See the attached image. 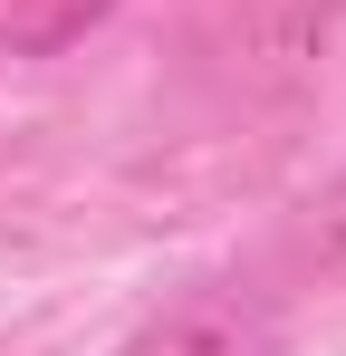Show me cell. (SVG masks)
Masks as SVG:
<instances>
[{
    "instance_id": "obj_1",
    "label": "cell",
    "mask_w": 346,
    "mask_h": 356,
    "mask_svg": "<svg viewBox=\"0 0 346 356\" xmlns=\"http://www.w3.org/2000/svg\"><path fill=\"white\" fill-rule=\"evenodd\" d=\"M279 347H288L279 289L250 270H212V280H183L164 308H145L115 356H279Z\"/></svg>"
},
{
    "instance_id": "obj_2",
    "label": "cell",
    "mask_w": 346,
    "mask_h": 356,
    "mask_svg": "<svg viewBox=\"0 0 346 356\" xmlns=\"http://www.w3.org/2000/svg\"><path fill=\"white\" fill-rule=\"evenodd\" d=\"M337 19H346V0H212L202 10V58L240 97H279L327 58Z\"/></svg>"
},
{
    "instance_id": "obj_3",
    "label": "cell",
    "mask_w": 346,
    "mask_h": 356,
    "mask_svg": "<svg viewBox=\"0 0 346 356\" xmlns=\"http://www.w3.org/2000/svg\"><path fill=\"white\" fill-rule=\"evenodd\" d=\"M106 10L115 0H10V10H0V49H10V58H58V49H77Z\"/></svg>"
},
{
    "instance_id": "obj_4",
    "label": "cell",
    "mask_w": 346,
    "mask_h": 356,
    "mask_svg": "<svg viewBox=\"0 0 346 356\" xmlns=\"http://www.w3.org/2000/svg\"><path fill=\"white\" fill-rule=\"evenodd\" d=\"M298 250H308L318 270H346V164L308 193V212H298Z\"/></svg>"
}]
</instances>
